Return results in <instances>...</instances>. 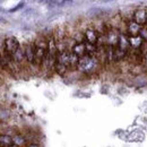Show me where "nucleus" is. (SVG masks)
Instances as JSON below:
<instances>
[{
    "label": "nucleus",
    "instance_id": "nucleus-1",
    "mask_svg": "<svg viewBox=\"0 0 147 147\" xmlns=\"http://www.w3.org/2000/svg\"><path fill=\"white\" fill-rule=\"evenodd\" d=\"M79 57L76 55L70 49L62 50L58 52L55 60V70L60 76H65L70 69H76Z\"/></svg>",
    "mask_w": 147,
    "mask_h": 147
},
{
    "label": "nucleus",
    "instance_id": "nucleus-2",
    "mask_svg": "<svg viewBox=\"0 0 147 147\" xmlns=\"http://www.w3.org/2000/svg\"><path fill=\"white\" fill-rule=\"evenodd\" d=\"M101 66L102 63L96 55H85L79 57L76 69L84 75H93L100 70Z\"/></svg>",
    "mask_w": 147,
    "mask_h": 147
},
{
    "label": "nucleus",
    "instance_id": "nucleus-3",
    "mask_svg": "<svg viewBox=\"0 0 147 147\" xmlns=\"http://www.w3.org/2000/svg\"><path fill=\"white\" fill-rule=\"evenodd\" d=\"M33 44H34V52H35L33 65L41 67V63L48 52V38L44 36H38L33 42Z\"/></svg>",
    "mask_w": 147,
    "mask_h": 147
},
{
    "label": "nucleus",
    "instance_id": "nucleus-4",
    "mask_svg": "<svg viewBox=\"0 0 147 147\" xmlns=\"http://www.w3.org/2000/svg\"><path fill=\"white\" fill-rule=\"evenodd\" d=\"M19 47H20V43L15 36L6 37L5 41H3V50L11 55H14V52L18 49Z\"/></svg>",
    "mask_w": 147,
    "mask_h": 147
},
{
    "label": "nucleus",
    "instance_id": "nucleus-5",
    "mask_svg": "<svg viewBox=\"0 0 147 147\" xmlns=\"http://www.w3.org/2000/svg\"><path fill=\"white\" fill-rule=\"evenodd\" d=\"M142 30V25H139L138 23H136L134 19H129L126 23V28H125V33L128 36H136L139 35V32Z\"/></svg>",
    "mask_w": 147,
    "mask_h": 147
},
{
    "label": "nucleus",
    "instance_id": "nucleus-6",
    "mask_svg": "<svg viewBox=\"0 0 147 147\" xmlns=\"http://www.w3.org/2000/svg\"><path fill=\"white\" fill-rule=\"evenodd\" d=\"M132 19L138 23L139 25L144 26L147 19V8L146 7H139L132 13Z\"/></svg>",
    "mask_w": 147,
    "mask_h": 147
},
{
    "label": "nucleus",
    "instance_id": "nucleus-7",
    "mask_svg": "<svg viewBox=\"0 0 147 147\" xmlns=\"http://www.w3.org/2000/svg\"><path fill=\"white\" fill-rule=\"evenodd\" d=\"M98 37H100V33L96 31V28L93 27H88L84 31V38L86 42L91 43V44H96L98 42Z\"/></svg>",
    "mask_w": 147,
    "mask_h": 147
},
{
    "label": "nucleus",
    "instance_id": "nucleus-8",
    "mask_svg": "<svg viewBox=\"0 0 147 147\" xmlns=\"http://www.w3.org/2000/svg\"><path fill=\"white\" fill-rule=\"evenodd\" d=\"M24 51H25V59H26V63L32 66L34 63V44L33 43H26L24 47Z\"/></svg>",
    "mask_w": 147,
    "mask_h": 147
},
{
    "label": "nucleus",
    "instance_id": "nucleus-9",
    "mask_svg": "<svg viewBox=\"0 0 147 147\" xmlns=\"http://www.w3.org/2000/svg\"><path fill=\"white\" fill-rule=\"evenodd\" d=\"M70 50H71L76 55H78V57H83V55H87V51H86V42H85V41L75 42Z\"/></svg>",
    "mask_w": 147,
    "mask_h": 147
},
{
    "label": "nucleus",
    "instance_id": "nucleus-10",
    "mask_svg": "<svg viewBox=\"0 0 147 147\" xmlns=\"http://www.w3.org/2000/svg\"><path fill=\"white\" fill-rule=\"evenodd\" d=\"M13 59L15 60L16 63H18L19 66L22 67L23 63H26V59H25V51H24V48L19 47L18 49L14 52L13 55Z\"/></svg>",
    "mask_w": 147,
    "mask_h": 147
},
{
    "label": "nucleus",
    "instance_id": "nucleus-11",
    "mask_svg": "<svg viewBox=\"0 0 147 147\" xmlns=\"http://www.w3.org/2000/svg\"><path fill=\"white\" fill-rule=\"evenodd\" d=\"M27 139L22 135V134H15L13 136V146H26L27 145Z\"/></svg>",
    "mask_w": 147,
    "mask_h": 147
},
{
    "label": "nucleus",
    "instance_id": "nucleus-12",
    "mask_svg": "<svg viewBox=\"0 0 147 147\" xmlns=\"http://www.w3.org/2000/svg\"><path fill=\"white\" fill-rule=\"evenodd\" d=\"M0 146H13V137L6 134H0Z\"/></svg>",
    "mask_w": 147,
    "mask_h": 147
},
{
    "label": "nucleus",
    "instance_id": "nucleus-13",
    "mask_svg": "<svg viewBox=\"0 0 147 147\" xmlns=\"http://www.w3.org/2000/svg\"><path fill=\"white\" fill-rule=\"evenodd\" d=\"M9 118H10V112H9V110L6 107H3V105L0 104V123H3L6 121H8Z\"/></svg>",
    "mask_w": 147,
    "mask_h": 147
},
{
    "label": "nucleus",
    "instance_id": "nucleus-14",
    "mask_svg": "<svg viewBox=\"0 0 147 147\" xmlns=\"http://www.w3.org/2000/svg\"><path fill=\"white\" fill-rule=\"evenodd\" d=\"M24 6H25V3H24V1H22V2H19L16 7H14V8L9 9V13H15V11H17V10H19V9H22Z\"/></svg>",
    "mask_w": 147,
    "mask_h": 147
},
{
    "label": "nucleus",
    "instance_id": "nucleus-15",
    "mask_svg": "<svg viewBox=\"0 0 147 147\" xmlns=\"http://www.w3.org/2000/svg\"><path fill=\"white\" fill-rule=\"evenodd\" d=\"M71 2H73L71 0H63V1H62L60 5H61V6H63V5H67V3H71Z\"/></svg>",
    "mask_w": 147,
    "mask_h": 147
},
{
    "label": "nucleus",
    "instance_id": "nucleus-16",
    "mask_svg": "<svg viewBox=\"0 0 147 147\" xmlns=\"http://www.w3.org/2000/svg\"><path fill=\"white\" fill-rule=\"evenodd\" d=\"M27 146L30 147H34V146H40V144H35V143H30V144H27Z\"/></svg>",
    "mask_w": 147,
    "mask_h": 147
},
{
    "label": "nucleus",
    "instance_id": "nucleus-17",
    "mask_svg": "<svg viewBox=\"0 0 147 147\" xmlns=\"http://www.w3.org/2000/svg\"><path fill=\"white\" fill-rule=\"evenodd\" d=\"M103 2H110V1H113V0H102Z\"/></svg>",
    "mask_w": 147,
    "mask_h": 147
},
{
    "label": "nucleus",
    "instance_id": "nucleus-18",
    "mask_svg": "<svg viewBox=\"0 0 147 147\" xmlns=\"http://www.w3.org/2000/svg\"><path fill=\"white\" fill-rule=\"evenodd\" d=\"M41 2H47V1H50V0H40Z\"/></svg>",
    "mask_w": 147,
    "mask_h": 147
},
{
    "label": "nucleus",
    "instance_id": "nucleus-19",
    "mask_svg": "<svg viewBox=\"0 0 147 147\" xmlns=\"http://www.w3.org/2000/svg\"><path fill=\"white\" fill-rule=\"evenodd\" d=\"M144 26H145V27L147 28V19H146V23H145V25H144Z\"/></svg>",
    "mask_w": 147,
    "mask_h": 147
},
{
    "label": "nucleus",
    "instance_id": "nucleus-20",
    "mask_svg": "<svg viewBox=\"0 0 147 147\" xmlns=\"http://www.w3.org/2000/svg\"><path fill=\"white\" fill-rule=\"evenodd\" d=\"M0 68H1V60H0Z\"/></svg>",
    "mask_w": 147,
    "mask_h": 147
}]
</instances>
